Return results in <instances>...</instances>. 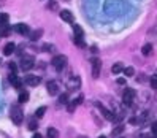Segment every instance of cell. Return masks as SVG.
<instances>
[{"mask_svg": "<svg viewBox=\"0 0 157 138\" xmlns=\"http://www.w3.org/2000/svg\"><path fill=\"white\" fill-rule=\"evenodd\" d=\"M67 56H63V54H59V56H56L52 60H51V65L56 68V71H62L63 68L67 67Z\"/></svg>", "mask_w": 157, "mask_h": 138, "instance_id": "cell-2", "label": "cell"}, {"mask_svg": "<svg viewBox=\"0 0 157 138\" xmlns=\"http://www.w3.org/2000/svg\"><path fill=\"white\" fill-rule=\"evenodd\" d=\"M82 102H84V95H82V94H79V95L76 97V100L73 102V105H75V106H78V105H81Z\"/></svg>", "mask_w": 157, "mask_h": 138, "instance_id": "cell-28", "label": "cell"}, {"mask_svg": "<svg viewBox=\"0 0 157 138\" xmlns=\"http://www.w3.org/2000/svg\"><path fill=\"white\" fill-rule=\"evenodd\" d=\"M135 97H136L135 89H132V87H125V89H124V92H122V102H124L125 105H132L133 100H135Z\"/></svg>", "mask_w": 157, "mask_h": 138, "instance_id": "cell-3", "label": "cell"}, {"mask_svg": "<svg viewBox=\"0 0 157 138\" xmlns=\"http://www.w3.org/2000/svg\"><path fill=\"white\" fill-rule=\"evenodd\" d=\"M73 41H75V44H78L79 46V48H84V41H82V38H81V36H75V38H73Z\"/></svg>", "mask_w": 157, "mask_h": 138, "instance_id": "cell-27", "label": "cell"}, {"mask_svg": "<svg viewBox=\"0 0 157 138\" xmlns=\"http://www.w3.org/2000/svg\"><path fill=\"white\" fill-rule=\"evenodd\" d=\"M60 19L71 24L73 21H75V16H73V13H71L70 10H62V11H60Z\"/></svg>", "mask_w": 157, "mask_h": 138, "instance_id": "cell-10", "label": "cell"}, {"mask_svg": "<svg viewBox=\"0 0 157 138\" xmlns=\"http://www.w3.org/2000/svg\"><path fill=\"white\" fill-rule=\"evenodd\" d=\"M8 33H10V27H8V25H0V35H2V36H8Z\"/></svg>", "mask_w": 157, "mask_h": 138, "instance_id": "cell-23", "label": "cell"}, {"mask_svg": "<svg viewBox=\"0 0 157 138\" xmlns=\"http://www.w3.org/2000/svg\"><path fill=\"white\" fill-rule=\"evenodd\" d=\"M8 21H10V16L6 13H0V25H8Z\"/></svg>", "mask_w": 157, "mask_h": 138, "instance_id": "cell-20", "label": "cell"}, {"mask_svg": "<svg viewBox=\"0 0 157 138\" xmlns=\"http://www.w3.org/2000/svg\"><path fill=\"white\" fill-rule=\"evenodd\" d=\"M59 102L60 103H68V94H62L59 97Z\"/></svg>", "mask_w": 157, "mask_h": 138, "instance_id": "cell-30", "label": "cell"}, {"mask_svg": "<svg viewBox=\"0 0 157 138\" xmlns=\"http://www.w3.org/2000/svg\"><path fill=\"white\" fill-rule=\"evenodd\" d=\"M10 117H11V121L16 124V125H19V124H22V121H24V111L17 106V105H13L11 106V109H10Z\"/></svg>", "mask_w": 157, "mask_h": 138, "instance_id": "cell-1", "label": "cell"}, {"mask_svg": "<svg viewBox=\"0 0 157 138\" xmlns=\"http://www.w3.org/2000/svg\"><path fill=\"white\" fill-rule=\"evenodd\" d=\"M46 90H48L49 95H57L59 94V84H57V81H49L48 84H46Z\"/></svg>", "mask_w": 157, "mask_h": 138, "instance_id": "cell-8", "label": "cell"}, {"mask_svg": "<svg viewBox=\"0 0 157 138\" xmlns=\"http://www.w3.org/2000/svg\"><path fill=\"white\" fill-rule=\"evenodd\" d=\"M29 128H30L32 132H35L36 128H38V122H36V119H32V121L29 122Z\"/></svg>", "mask_w": 157, "mask_h": 138, "instance_id": "cell-26", "label": "cell"}, {"mask_svg": "<svg viewBox=\"0 0 157 138\" xmlns=\"http://www.w3.org/2000/svg\"><path fill=\"white\" fill-rule=\"evenodd\" d=\"M22 82H25L27 86H33L35 87V86H38L40 82H41V78L40 76H35V75H27Z\"/></svg>", "mask_w": 157, "mask_h": 138, "instance_id": "cell-7", "label": "cell"}, {"mask_svg": "<svg viewBox=\"0 0 157 138\" xmlns=\"http://www.w3.org/2000/svg\"><path fill=\"white\" fill-rule=\"evenodd\" d=\"M10 68L13 70V73H14V70H16V65H14V63H10Z\"/></svg>", "mask_w": 157, "mask_h": 138, "instance_id": "cell-36", "label": "cell"}, {"mask_svg": "<svg viewBox=\"0 0 157 138\" xmlns=\"http://www.w3.org/2000/svg\"><path fill=\"white\" fill-rule=\"evenodd\" d=\"M32 138H43V135H40L38 132H36V133H33V136Z\"/></svg>", "mask_w": 157, "mask_h": 138, "instance_id": "cell-34", "label": "cell"}, {"mask_svg": "<svg viewBox=\"0 0 157 138\" xmlns=\"http://www.w3.org/2000/svg\"><path fill=\"white\" fill-rule=\"evenodd\" d=\"M98 138H106V136H105V135H100V136H98Z\"/></svg>", "mask_w": 157, "mask_h": 138, "instance_id": "cell-40", "label": "cell"}, {"mask_svg": "<svg viewBox=\"0 0 157 138\" xmlns=\"http://www.w3.org/2000/svg\"><path fill=\"white\" fill-rule=\"evenodd\" d=\"M14 30L19 32V33H22V35H27V33L30 32V29H29V25H27V24H17V25L14 27Z\"/></svg>", "mask_w": 157, "mask_h": 138, "instance_id": "cell-12", "label": "cell"}, {"mask_svg": "<svg viewBox=\"0 0 157 138\" xmlns=\"http://www.w3.org/2000/svg\"><path fill=\"white\" fill-rule=\"evenodd\" d=\"M44 111H46V106H40L38 109H36V113H35L36 119H40V117H43V116H44Z\"/></svg>", "mask_w": 157, "mask_h": 138, "instance_id": "cell-24", "label": "cell"}, {"mask_svg": "<svg viewBox=\"0 0 157 138\" xmlns=\"http://www.w3.org/2000/svg\"><path fill=\"white\" fill-rule=\"evenodd\" d=\"M41 35H43V29L33 30L32 35H30V40H32V41H36V40H40V38H41Z\"/></svg>", "mask_w": 157, "mask_h": 138, "instance_id": "cell-17", "label": "cell"}, {"mask_svg": "<svg viewBox=\"0 0 157 138\" xmlns=\"http://www.w3.org/2000/svg\"><path fill=\"white\" fill-rule=\"evenodd\" d=\"M138 138H147V135H146V133H141V135L138 136Z\"/></svg>", "mask_w": 157, "mask_h": 138, "instance_id": "cell-38", "label": "cell"}, {"mask_svg": "<svg viewBox=\"0 0 157 138\" xmlns=\"http://www.w3.org/2000/svg\"><path fill=\"white\" fill-rule=\"evenodd\" d=\"M73 30H75V33H76L75 36H81V38H82V35H84V32H82V29H81L79 25H76V24H75V25H73Z\"/></svg>", "mask_w": 157, "mask_h": 138, "instance_id": "cell-25", "label": "cell"}, {"mask_svg": "<svg viewBox=\"0 0 157 138\" xmlns=\"http://www.w3.org/2000/svg\"><path fill=\"white\" fill-rule=\"evenodd\" d=\"M33 65H35V60H33L32 56H24V57H21V60H19V67H21V70H24V71H29Z\"/></svg>", "mask_w": 157, "mask_h": 138, "instance_id": "cell-4", "label": "cell"}, {"mask_svg": "<svg viewBox=\"0 0 157 138\" xmlns=\"http://www.w3.org/2000/svg\"><path fill=\"white\" fill-rule=\"evenodd\" d=\"M10 81H11V84L16 87V89H19L22 86V79H19L16 76V73H10Z\"/></svg>", "mask_w": 157, "mask_h": 138, "instance_id": "cell-11", "label": "cell"}, {"mask_svg": "<svg viewBox=\"0 0 157 138\" xmlns=\"http://www.w3.org/2000/svg\"><path fill=\"white\" fill-rule=\"evenodd\" d=\"M0 138H8V136H6V135H5L3 132H0Z\"/></svg>", "mask_w": 157, "mask_h": 138, "instance_id": "cell-37", "label": "cell"}, {"mask_svg": "<svg viewBox=\"0 0 157 138\" xmlns=\"http://www.w3.org/2000/svg\"><path fill=\"white\" fill-rule=\"evenodd\" d=\"M19 103H25V102H29V92L27 90H22L21 94H19Z\"/></svg>", "mask_w": 157, "mask_h": 138, "instance_id": "cell-19", "label": "cell"}, {"mask_svg": "<svg viewBox=\"0 0 157 138\" xmlns=\"http://www.w3.org/2000/svg\"><path fill=\"white\" fill-rule=\"evenodd\" d=\"M124 130H125V125H124V124H119V125H116V127L113 128L111 135H113V136H119V135H121Z\"/></svg>", "mask_w": 157, "mask_h": 138, "instance_id": "cell-14", "label": "cell"}, {"mask_svg": "<svg viewBox=\"0 0 157 138\" xmlns=\"http://www.w3.org/2000/svg\"><path fill=\"white\" fill-rule=\"evenodd\" d=\"M46 135H48V138H59V130H57V128H54V127H48Z\"/></svg>", "mask_w": 157, "mask_h": 138, "instance_id": "cell-15", "label": "cell"}, {"mask_svg": "<svg viewBox=\"0 0 157 138\" xmlns=\"http://www.w3.org/2000/svg\"><path fill=\"white\" fill-rule=\"evenodd\" d=\"M0 63H2V59H0Z\"/></svg>", "mask_w": 157, "mask_h": 138, "instance_id": "cell-41", "label": "cell"}, {"mask_svg": "<svg viewBox=\"0 0 157 138\" xmlns=\"http://www.w3.org/2000/svg\"><path fill=\"white\" fill-rule=\"evenodd\" d=\"M124 75L127 76V78H130V76H133V73H135V70H133V67H125L124 70Z\"/></svg>", "mask_w": 157, "mask_h": 138, "instance_id": "cell-21", "label": "cell"}, {"mask_svg": "<svg viewBox=\"0 0 157 138\" xmlns=\"http://www.w3.org/2000/svg\"><path fill=\"white\" fill-rule=\"evenodd\" d=\"M75 108H76V106L73 105V102H71V103H68V106H67V109H68V113H73V111H75Z\"/></svg>", "mask_w": 157, "mask_h": 138, "instance_id": "cell-32", "label": "cell"}, {"mask_svg": "<svg viewBox=\"0 0 157 138\" xmlns=\"http://www.w3.org/2000/svg\"><path fill=\"white\" fill-rule=\"evenodd\" d=\"M136 122H138L136 117H132V119H130V124H136Z\"/></svg>", "mask_w": 157, "mask_h": 138, "instance_id": "cell-35", "label": "cell"}, {"mask_svg": "<svg viewBox=\"0 0 157 138\" xmlns=\"http://www.w3.org/2000/svg\"><path fill=\"white\" fill-rule=\"evenodd\" d=\"M151 51H152V44L151 43H146L143 48H141V52H143V56H149L151 54Z\"/></svg>", "mask_w": 157, "mask_h": 138, "instance_id": "cell-18", "label": "cell"}, {"mask_svg": "<svg viewBox=\"0 0 157 138\" xmlns=\"http://www.w3.org/2000/svg\"><path fill=\"white\" fill-rule=\"evenodd\" d=\"M90 62H92V76L98 78L100 76V71H101V60L98 57H94Z\"/></svg>", "mask_w": 157, "mask_h": 138, "instance_id": "cell-6", "label": "cell"}, {"mask_svg": "<svg viewBox=\"0 0 157 138\" xmlns=\"http://www.w3.org/2000/svg\"><path fill=\"white\" fill-rule=\"evenodd\" d=\"M95 106H97V108L100 109V113L105 116V119H108V121H114V119H116V114H114L113 111H109L108 108H105V106H103V103H100V102H95Z\"/></svg>", "mask_w": 157, "mask_h": 138, "instance_id": "cell-5", "label": "cell"}, {"mask_svg": "<svg viewBox=\"0 0 157 138\" xmlns=\"http://www.w3.org/2000/svg\"><path fill=\"white\" fill-rule=\"evenodd\" d=\"M48 10H51V11L52 10H57V3L56 2H49L48 3Z\"/></svg>", "mask_w": 157, "mask_h": 138, "instance_id": "cell-31", "label": "cell"}, {"mask_svg": "<svg viewBox=\"0 0 157 138\" xmlns=\"http://www.w3.org/2000/svg\"><path fill=\"white\" fill-rule=\"evenodd\" d=\"M43 51H44V52H54V51H56V46L46 43V44H43Z\"/></svg>", "mask_w": 157, "mask_h": 138, "instance_id": "cell-22", "label": "cell"}, {"mask_svg": "<svg viewBox=\"0 0 157 138\" xmlns=\"http://www.w3.org/2000/svg\"><path fill=\"white\" fill-rule=\"evenodd\" d=\"M67 86H68V90H78V89L81 87V79H79L78 76L71 78V79L67 82Z\"/></svg>", "mask_w": 157, "mask_h": 138, "instance_id": "cell-9", "label": "cell"}, {"mask_svg": "<svg viewBox=\"0 0 157 138\" xmlns=\"http://www.w3.org/2000/svg\"><path fill=\"white\" fill-rule=\"evenodd\" d=\"M78 138H89V136H84V135H81V136H78Z\"/></svg>", "mask_w": 157, "mask_h": 138, "instance_id": "cell-39", "label": "cell"}, {"mask_svg": "<svg viewBox=\"0 0 157 138\" xmlns=\"http://www.w3.org/2000/svg\"><path fill=\"white\" fill-rule=\"evenodd\" d=\"M14 48H16L14 43H6L5 48H3V54H5V56H10V54L14 52Z\"/></svg>", "mask_w": 157, "mask_h": 138, "instance_id": "cell-13", "label": "cell"}, {"mask_svg": "<svg viewBox=\"0 0 157 138\" xmlns=\"http://www.w3.org/2000/svg\"><path fill=\"white\" fill-rule=\"evenodd\" d=\"M122 70H124V65H122L121 62L114 63V65L111 67V73H113V75H117V73H122Z\"/></svg>", "mask_w": 157, "mask_h": 138, "instance_id": "cell-16", "label": "cell"}, {"mask_svg": "<svg viewBox=\"0 0 157 138\" xmlns=\"http://www.w3.org/2000/svg\"><path fill=\"white\" fill-rule=\"evenodd\" d=\"M151 87L152 89H157V75H152L151 76Z\"/></svg>", "mask_w": 157, "mask_h": 138, "instance_id": "cell-29", "label": "cell"}, {"mask_svg": "<svg viewBox=\"0 0 157 138\" xmlns=\"http://www.w3.org/2000/svg\"><path fill=\"white\" fill-rule=\"evenodd\" d=\"M117 84H125V78H117Z\"/></svg>", "mask_w": 157, "mask_h": 138, "instance_id": "cell-33", "label": "cell"}]
</instances>
